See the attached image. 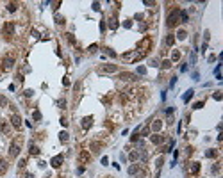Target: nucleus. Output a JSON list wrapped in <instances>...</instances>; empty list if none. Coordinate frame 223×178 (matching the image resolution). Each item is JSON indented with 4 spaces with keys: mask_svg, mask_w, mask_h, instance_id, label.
Masks as SVG:
<instances>
[{
    "mask_svg": "<svg viewBox=\"0 0 223 178\" xmlns=\"http://www.w3.org/2000/svg\"><path fill=\"white\" fill-rule=\"evenodd\" d=\"M146 55V52H143V50H134V52H129V54H123L121 57H123V61H127V62H138V61H141Z\"/></svg>",
    "mask_w": 223,
    "mask_h": 178,
    "instance_id": "nucleus-1",
    "label": "nucleus"
},
{
    "mask_svg": "<svg viewBox=\"0 0 223 178\" xmlns=\"http://www.w3.org/2000/svg\"><path fill=\"white\" fill-rule=\"evenodd\" d=\"M179 20H180V9H173L170 14H168V27H175V25L179 23Z\"/></svg>",
    "mask_w": 223,
    "mask_h": 178,
    "instance_id": "nucleus-2",
    "label": "nucleus"
},
{
    "mask_svg": "<svg viewBox=\"0 0 223 178\" xmlns=\"http://www.w3.org/2000/svg\"><path fill=\"white\" fill-rule=\"evenodd\" d=\"M18 153H20V141L16 139V141H13L11 148H9V155H11V157H16Z\"/></svg>",
    "mask_w": 223,
    "mask_h": 178,
    "instance_id": "nucleus-3",
    "label": "nucleus"
},
{
    "mask_svg": "<svg viewBox=\"0 0 223 178\" xmlns=\"http://www.w3.org/2000/svg\"><path fill=\"white\" fill-rule=\"evenodd\" d=\"M89 159H91V153H89V151H80V153H79V162L80 164H87V162H89Z\"/></svg>",
    "mask_w": 223,
    "mask_h": 178,
    "instance_id": "nucleus-4",
    "label": "nucleus"
},
{
    "mask_svg": "<svg viewBox=\"0 0 223 178\" xmlns=\"http://www.w3.org/2000/svg\"><path fill=\"white\" fill-rule=\"evenodd\" d=\"M4 70H11L13 68V64H15V57L13 55H7V57H4Z\"/></svg>",
    "mask_w": 223,
    "mask_h": 178,
    "instance_id": "nucleus-5",
    "label": "nucleus"
},
{
    "mask_svg": "<svg viewBox=\"0 0 223 178\" xmlns=\"http://www.w3.org/2000/svg\"><path fill=\"white\" fill-rule=\"evenodd\" d=\"M150 43H152V41H150V37H145L143 41H139V43H138V50H143V52H146V48L150 47Z\"/></svg>",
    "mask_w": 223,
    "mask_h": 178,
    "instance_id": "nucleus-6",
    "label": "nucleus"
},
{
    "mask_svg": "<svg viewBox=\"0 0 223 178\" xmlns=\"http://www.w3.org/2000/svg\"><path fill=\"white\" fill-rule=\"evenodd\" d=\"M63 160H64V157L63 155H56L54 159L50 160V164H52V167H59L61 164H63Z\"/></svg>",
    "mask_w": 223,
    "mask_h": 178,
    "instance_id": "nucleus-7",
    "label": "nucleus"
},
{
    "mask_svg": "<svg viewBox=\"0 0 223 178\" xmlns=\"http://www.w3.org/2000/svg\"><path fill=\"white\" fill-rule=\"evenodd\" d=\"M4 34L5 36H13V34H15V25L7 22V23L4 25Z\"/></svg>",
    "mask_w": 223,
    "mask_h": 178,
    "instance_id": "nucleus-8",
    "label": "nucleus"
},
{
    "mask_svg": "<svg viewBox=\"0 0 223 178\" xmlns=\"http://www.w3.org/2000/svg\"><path fill=\"white\" fill-rule=\"evenodd\" d=\"M11 123H13V127H15V128H20V127H22V118H20L18 114H13L11 116Z\"/></svg>",
    "mask_w": 223,
    "mask_h": 178,
    "instance_id": "nucleus-9",
    "label": "nucleus"
},
{
    "mask_svg": "<svg viewBox=\"0 0 223 178\" xmlns=\"http://www.w3.org/2000/svg\"><path fill=\"white\" fill-rule=\"evenodd\" d=\"M80 125H82V128H84V130H87V128H89L91 125H93V118H91V116H86Z\"/></svg>",
    "mask_w": 223,
    "mask_h": 178,
    "instance_id": "nucleus-10",
    "label": "nucleus"
},
{
    "mask_svg": "<svg viewBox=\"0 0 223 178\" xmlns=\"http://www.w3.org/2000/svg\"><path fill=\"white\" fill-rule=\"evenodd\" d=\"M189 173H191V175H198L200 173V164L198 162H191V166H189Z\"/></svg>",
    "mask_w": 223,
    "mask_h": 178,
    "instance_id": "nucleus-11",
    "label": "nucleus"
},
{
    "mask_svg": "<svg viewBox=\"0 0 223 178\" xmlns=\"http://www.w3.org/2000/svg\"><path fill=\"white\" fill-rule=\"evenodd\" d=\"M150 141L154 143V144H161L164 141V135H159V134H155V135H150Z\"/></svg>",
    "mask_w": 223,
    "mask_h": 178,
    "instance_id": "nucleus-12",
    "label": "nucleus"
},
{
    "mask_svg": "<svg viewBox=\"0 0 223 178\" xmlns=\"http://www.w3.org/2000/svg\"><path fill=\"white\" fill-rule=\"evenodd\" d=\"M116 70H118V68H116L114 64H107V66H104V68H102V71H104V73H114Z\"/></svg>",
    "mask_w": 223,
    "mask_h": 178,
    "instance_id": "nucleus-13",
    "label": "nucleus"
},
{
    "mask_svg": "<svg viewBox=\"0 0 223 178\" xmlns=\"http://www.w3.org/2000/svg\"><path fill=\"white\" fill-rule=\"evenodd\" d=\"M173 43H175V36L173 34H168L166 39H164V45H166V47H173Z\"/></svg>",
    "mask_w": 223,
    "mask_h": 178,
    "instance_id": "nucleus-14",
    "label": "nucleus"
},
{
    "mask_svg": "<svg viewBox=\"0 0 223 178\" xmlns=\"http://www.w3.org/2000/svg\"><path fill=\"white\" fill-rule=\"evenodd\" d=\"M100 148H102L100 143H91V146H89V150L93 151V153H100Z\"/></svg>",
    "mask_w": 223,
    "mask_h": 178,
    "instance_id": "nucleus-15",
    "label": "nucleus"
},
{
    "mask_svg": "<svg viewBox=\"0 0 223 178\" xmlns=\"http://www.w3.org/2000/svg\"><path fill=\"white\" fill-rule=\"evenodd\" d=\"M161 127H163V121H159V120H155V121L152 123V127H150V128H152L154 132H159V130H161Z\"/></svg>",
    "mask_w": 223,
    "mask_h": 178,
    "instance_id": "nucleus-16",
    "label": "nucleus"
},
{
    "mask_svg": "<svg viewBox=\"0 0 223 178\" xmlns=\"http://www.w3.org/2000/svg\"><path fill=\"white\" fill-rule=\"evenodd\" d=\"M29 151H30V155H39V148L36 146L34 143H30V146H29Z\"/></svg>",
    "mask_w": 223,
    "mask_h": 178,
    "instance_id": "nucleus-17",
    "label": "nucleus"
},
{
    "mask_svg": "<svg viewBox=\"0 0 223 178\" xmlns=\"http://www.w3.org/2000/svg\"><path fill=\"white\" fill-rule=\"evenodd\" d=\"M5 171H7V162L4 159H0V175H4Z\"/></svg>",
    "mask_w": 223,
    "mask_h": 178,
    "instance_id": "nucleus-18",
    "label": "nucleus"
},
{
    "mask_svg": "<svg viewBox=\"0 0 223 178\" xmlns=\"http://www.w3.org/2000/svg\"><path fill=\"white\" fill-rule=\"evenodd\" d=\"M120 77L123 78V80H134V78H136V75H132V73H121Z\"/></svg>",
    "mask_w": 223,
    "mask_h": 178,
    "instance_id": "nucleus-19",
    "label": "nucleus"
},
{
    "mask_svg": "<svg viewBox=\"0 0 223 178\" xmlns=\"http://www.w3.org/2000/svg\"><path fill=\"white\" fill-rule=\"evenodd\" d=\"M109 27H111L112 30H114V29H116V27H118V20H116V18H114V16H112L111 20H109Z\"/></svg>",
    "mask_w": 223,
    "mask_h": 178,
    "instance_id": "nucleus-20",
    "label": "nucleus"
},
{
    "mask_svg": "<svg viewBox=\"0 0 223 178\" xmlns=\"http://www.w3.org/2000/svg\"><path fill=\"white\" fill-rule=\"evenodd\" d=\"M180 20H182V23H187L189 22V16H187L186 11H180Z\"/></svg>",
    "mask_w": 223,
    "mask_h": 178,
    "instance_id": "nucleus-21",
    "label": "nucleus"
},
{
    "mask_svg": "<svg viewBox=\"0 0 223 178\" xmlns=\"http://www.w3.org/2000/svg\"><path fill=\"white\" fill-rule=\"evenodd\" d=\"M179 59H180V52H179V50H173V54H171V61H173V62H177Z\"/></svg>",
    "mask_w": 223,
    "mask_h": 178,
    "instance_id": "nucleus-22",
    "label": "nucleus"
},
{
    "mask_svg": "<svg viewBox=\"0 0 223 178\" xmlns=\"http://www.w3.org/2000/svg\"><path fill=\"white\" fill-rule=\"evenodd\" d=\"M216 155H218V151H216V150H209V151H205V157H209V159H214Z\"/></svg>",
    "mask_w": 223,
    "mask_h": 178,
    "instance_id": "nucleus-23",
    "label": "nucleus"
},
{
    "mask_svg": "<svg viewBox=\"0 0 223 178\" xmlns=\"http://www.w3.org/2000/svg\"><path fill=\"white\" fill-rule=\"evenodd\" d=\"M193 93H195V91H193V89H189V91H186V95H184V102H189V100H191V96H193Z\"/></svg>",
    "mask_w": 223,
    "mask_h": 178,
    "instance_id": "nucleus-24",
    "label": "nucleus"
},
{
    "mask_svg": "<svg viewBox=\"0 0 223 178\" xmlns=\"http://www.w3.org/2000/svg\"><path fill=\"white\" fill-rule=\"evenodd\" d=\"M59 139H61V143H66V141H68V132H61Z\"/></svg>",
    "mask_w": 223,
    "mask_h": 178,
    "instance_id": "nucleus-25",
    "label": "nucleus"
},
{
    "mask_svg": "<svg viewBox=\"0 0 223 178\" xmlns=\"http://www.w3.org/2000/svg\"><path fill=\"white\" fill-rule=\"evenodd\" d=\"M138 171H139V167L136 166V164H134V166H130V167H129V175H136Z\"/></svg>",
    "mask_w": 223,
    "mask_h": 178,
    "instance_id": "nucleus-26",
    "label": "nucleus"
},
{
    "mask_svg": "<svg viewBox=\"0 0 223 178\" xmlns=\"http://www.w3.org/2000/svg\"><path fill=\"white\" fill-rule=\"evenodd\" d=\"M186 36H187L186 30H179V32H177V37H179V39H186Z\"/></svg>",
    "mask_w": 223,
    "mask_h": 178,
    "instance_id": "nucleus-27",
    "label": "nucleus"
},
{
    "mask_svg": "<svg viewBox=\"0 0 223 178\" xmlns=\"http://www.w3.org/2000/svg\"><path fill=\"white\" fill-rule=\"evenodd\" d=\"M7 11H11V12H15V11H16V4H15V2H11V4H7Z\"/></svg>",
    "mask_w": 223,
    "mask_h": 178,
    "instance_id": "nucleus-28",
    "label": "nucleus"
},
{
    "mask_svg": "<svg viewBox=\"0 0 223 178\" xmlns=\"http://www.w3.org/2000/svg\"><path fill=\"white\" fill-rule=\"evenodd\" d=\"M0 107H7V100H5L2 95H0Z\"/></svg>",
    "mask_w": 223,
    "mask_h": 178,
    "instance_id": "nucleus-29",
    "label": "nucleus"
},
{
    "mask_svg": "<svg viewBox=\"0 0 223 178\" xmlns=\"http://www.w3.org/2000/svg\"><path fill=\"white\" fill-rule=\"evenodd\" d=\"M139 159V153H138V151H132V153H130V160H138Z\"/></svg>",
    "mask_w": 223,
    "mask_h": 178,
    "instance_id": "nucleus-30",
    "label": "nucleus"
},
{
    "mask_svg": "<svg viewBox=\"0 0 223 178\" xmlns=\"http://www.w3.org/2000/svg\"><path fill=\"white\" fill-rule=\"evenodd\" d=\"M161 66H163L164 70H168V68L171 66V61H163V64H161Z\"/></svg>",
    "mask_w": 223,
    "mask_h": 178,
    "instance_id": "nucleus-31",
    "label": "nucleus"
},
{
    "mask_svg": "<svg viewBox=\"0 0 223 178\" xmlns=\"http://www.w3.org/2000/svg\"><path fill=\"white\" fill-rule=\"evenodd\" d=\"M138 73H139V75H145V73H146L145 66H139V68H138Z\"/></svg>",
    "mask_w": 223,
    "mask_h": 178,
    "instance_id": "nucleus-32",
    "label": "nucleus"
},
{
    "mask_svg": "<svg viewBox=\"0 0 223 178\" xmlns=\"http://www.w3.org/2000/svg\"><path fill=\"white\" fill-rule=\"evenodd\" d=\"M202 107H204V102H197L195 103V109H202Z\"/></svg>",
    "mask_w": 223,
    "mask_h": 178,
    "instance_id": "nucleus-33",
    "label": "nucleus"
},
{
    "mask_svg": "<svg viewBox=\"0 0 223 178\" xmlns=\"http://www.w3.org/2000/svg\"><path fill=\"white\" fill-rule=\"evenodd\" d=\"M34 120H41V112H39V110L34 112Z\"/></svg>",
    "mask_w": 223,
    "mask_h": 178,
    "instance_id": "nucleus-34",
    "label": "nucleus"
},
{
    "mask_svg": "<svg viewBox=\"0 0 223 178\" xmlns=\"http://www.w3.org/2000/svg\"><path fill=\"white\" fill-rule=\"evenodd\" d=\"M93 9L95 11H100V4L98 2H93Z\"/></svg>",
    "mask_w": 223,
    "mask_h": 178,
    "instance_id": "nucleus-35",
    "label": "nucleus"
},
{
    "mask_svg": "<svg viewBox=\"0 0 223 178\" xmlns=\"http://www.w3.org/2000/svg\"><path fill=\"white\" fill-rule=\"evenodd\" d=\"M57 103H59V107H61V109H64V107H66V102H64V100H59Z\"/></svg>",
    "mask_w": 223,
    "mask_h": 178,
    "instance_id": "nucleus-36",
    "label": "nucleus"
},
{
    "mask_svg": "<svg viewBox=\"0 0 223 178\" xmlns=\"http://www.w3.org/2000/svg\"><path fill=\"white\" fill-rule=\"evenodd\" d=\"M107 54H109V55H111V57H116V52H112V50H111V48H107Z\"/></svg>",
    "mask_w": 223,
    "mask_h": 178,
    "instance_id": "nucleus-37",
    "label": "nucleus"
},
{
    "mask_svg": "<svg viewBox=\"0 0 223 178\" xmlns=\"http://www.w3.org/2000/svg\"><path fill=\"white\" fill-rule=\"evenodd\" d=\"M97 48H98V45H91V47H89V52H97Z\"/></svg>",
    "mask_w": 223,
    "mask_h": 178,
    "instance_id": "nucleus-38",
    "label": "nucleus"
},
{
    "mask_svg": "<svg viewBox=\"0 0 223 178\" xmlns=\"http://www.w3.org/2000/svg\"><path fill=\"white\" fill-rule=\"evenodd\" d=\"M102 164H104V166H107V164H109V159H107V157H102Z\"/></svg>",
    "mask_w": 223,
    "mask_h": 178,
    "instance_id": "nucleus-39",
    "label": "nucleus"
},
{
    "mask_svg": "<svg viewBox=\"0 0 223 178\" xmlns=\"http://www.w3.org/2000/svg\"><path fill=\"white\" fill-rule=\"evenodd\" d=\"M61 125H63V127H66V125H68V121H66V118H61Z\"/></svg>",
    "mask_w": 223,
    "mask_h": 178,
    "instance_id": "nucleus-40",
    "label": "nucleus"
},
{
    "mask_svg": "<svg viewBox=\"0 0 223 178\" xmlns=\"http://www.w3.org/2000/svg\"><path fill=\"white\" fill-rule=\"evenodd\" d=\"M56 20H57V23H59V25H61V23H64V20L61 18V16H56Z\"/></svg>",
    "mask_w": 223,
    "mask_h": 178,
    "instance_id": "nucleus-41",
    "label": "nucleus"
},
{
    "mask_svg": "<svg viewBox=\"0 0 223 178\" xmlns=\"http://www.w3.org/2000/svg\"><path fill=\"white\" fill-rule=\"evenodd\" d=\"M32 93H34V91H30V89H27V91H25V96H32Z\"/></svg>",
    "mask_w": 223,
    "mask_h": 178,
    "instance_id": "nucleus-42",
    "label": "nucleus"
},
{
    "mask_svg": "<svg viewBox=\"0 0 223 178\" xmlns=\"http://www.w3.org/2000/svg\"><path fill=\"white\" fill-rule=\"evenodd\" d=\"M25 178H34V176H32L30 173H27V175H25Z\"/></svg>",
    "mask_w": 223,
    "mask_h": 178,
    "instance_id": "nucleus-43",
    "label": "nucleus"
}]
</instances>
